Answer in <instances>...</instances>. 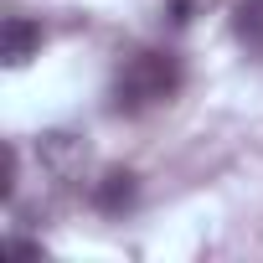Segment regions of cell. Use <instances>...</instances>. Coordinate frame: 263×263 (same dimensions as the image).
<instances>
[{"instance_id":"obj_1","label":"cell","mask_w":263,"mask_h":263,"mask_svg":"<svg viewBox=\"0 0 263 263\" xmlns=\"http://www.w3.org/2000/svg\"><path fill=\"white\" fill-rule=\"evenodd\" d=\"M181 78H186V67L176 52H160V47L135 52L114 78V114H145V108L165 103L181 88Z\"/></svg>"},{"instance_id":"obj_6","label":"cell","mask_w":263,"mask_h":263,"mask_svg":"<svg viewBox=\"0 0 263 263\" xmlns=\"http://www.w3.org/2000/svg\"><path fill=\"white\" fill-rule=\"evenodd\" d=\"M11 253H16V258H36L42 248H36V242H26V237H11Z\"/></svg>"},{"instance_id":"obj_5","label":"cell","mask_w":263,"mask_h":263,"mask_svg":"<svg viewBox=\"0 0 263 263\" xmlns=\"http://www.w3.org/2000/svg\"><path fill=\"white\" fill-rule=\"evenodd\" d=\"M0 165H6V171H0V196H11V191H16V150H11V145L0 150Z\"/></svg>"},{"instance_id":"obj_2","label":"cell","mask_w":263,"mask_h":263,"mask_svg":"<svg viewBox=\"0 0 263 263\" xmlns=\"http://www.w3.org/2000/svg\"><path fill=\"white\" fill-rule=\"evenodd\" d=\"M36 47H42V26L31 16H6V26H0V57H6V67H21Z\"/></svg>"},{"instance_id":"obj_3","label":"cell","mask_w":263,"mask_h":263,"mask_svg":"<svg viewBox=\"0 0 263 263\" xmlns=\"http://www.w3.org/2000/svg\"><path fill=\"white\" fill-rule=\"evenodd\" d=\"M135 196H140V176H135V171H108V176L93 186V206L108 212V217L129 212V206H135Z\"/></svg>"},{"instance_id":"obj_4","label":"cell","mask_w":263,"mask_h":263,"mask_svg":"<svg viewBox=\"0 0 263 263\" xmlns=\"http://www.w3.org/2000/svg\"><path fill=\"white\" fill-rule=\"evenodd\" d=\"M232 36L248 47V57L263 62V0H237L232 6Z\"/></svg>"}]
</instances>
